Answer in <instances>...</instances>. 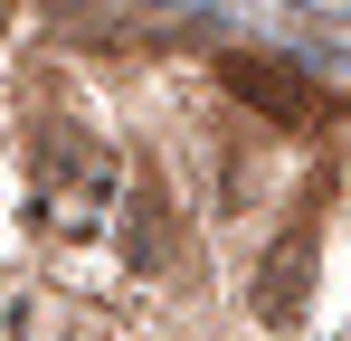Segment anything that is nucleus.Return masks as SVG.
Returning a JSON list of instances; mask_svg holds the SVG:
<instances>
[{
    "label": "nucleus",
    "mask_w": 351,
    "mask_h": 341,
    "mask_svg": "<svg viewBox=\"0 0 351 341\" xmlns=\"http://www.w3.org/2000/svg\"><path fill=\"white\" fill-rule=\"evenodd\" d=\"M219 86H228L237 105H256L266 123H304V114H313V86H304V66H285V57L228 48V57H219Z\"/></svg>",
    "instance_id": "obj_1"
},
{
    "label": "nucleus",
    "mask_w": 351,
    "mask_h": 341,
    "mask_svg": "<svg viewBox=\"0 0 351 341\" xmlns=\"http://www.w3.org/2000/svg\"><path fill=\"white\" fill-rule=\"evenodd\" d=\"M313 294V237H276V256L256 266V313L266 323H294Z\"/></svg>",
    "instance_id": "obj_2"
}]
</instances>
